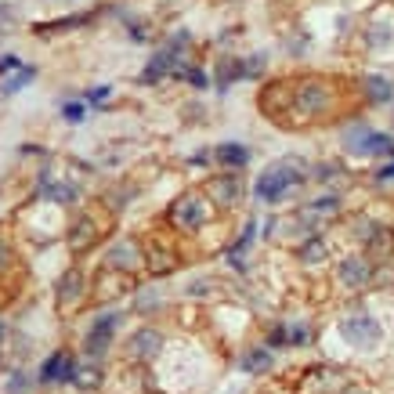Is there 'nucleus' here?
Wrapping results in <instances>:
<instances>
[{
  "mask_svg": "<svg viewBox=\"0 0 394 394\" xmlns=\"http://www.w3.org/2000/svg\"><path fill=\"white\" fill-rule=\"evenodd\" d=\"M362 105L366 102H362L358 80L315 69L268 76L257 91V113L282 131H311L358 120Z\"/></svg>",
  "mask_w": 394,
  "mask_h": 394,
  "instance_id": "nucleus-1",
  "label": "nucleus"
},
{
  "mask_svg": "<svg viewBox=\"0 0 394 394\" xmlns=\"http://www.w3.org/2000/svg\"><path fill=\"white\" fill-rule=\"evenodd\" d=\"M311 181V163L304 156H279L254 178V199L264 207H282Z\"/></svg>",
  "mask_w": 394,
  "mask_h": 394,
  "instance_id": "nucleus-2",
  "label": "nucleus"
},
{
  "mask_svg": "<svg viewBox=\"0 0 394 394\" xmlns=\"http://www.w3.org/2000/svg\"><path fill=\"white\" fill-rule=\"evenodd\" d=\"M217 207L210 203V196L203 192V185L188 188V192H181L170 207L163 210V228H170L174 235H181V239H199L203 232H207L214 221H217Z\"/></svg>",
  "mask_w": 394,
  "mask_h": 394,
  "instance_id": "nucleus-3",
  "label": "nucleus"
},
{
  "mask_svg": "<svg viewBox=\"0 0 394 394\" xmlns=\"http://www.w3.org/2000/svg\"><path fill=\"white\" fill-rule=\"evenodd\" d=\"M113 232H116V214L109 207H102V203L80 207V214H76L66 228V246H69L73 261L87 257L91 250H98L105 239H113Z\"/></svg>",
  "mask_w": 394,
  "mask_h": 394,
  "instance_id": "nucleus-4",
  "label": "nucleus"
},
{
  "mask_svg": "<svg viewBox=\"0 0 394 394\" xmlns=\"http://www.w3.org/2000/svg\"><path fill=\"white\" fill-rule=\"evenodd\" d=\"M337 337L348 344L351 351L358 355H373V351H380L384 348V322H380V315L369 311L366 301H362V293L351 297V304H348V315H340V322H337Z\"/></svg>",
  "mask_w": 394,
  "mask_h": 394,
  "instance_id": "nucleus-5",
  "label": "nucleus"
},
{
  "mask_svg": "<svg viewBox=\"0 0 394 394\" xmlns=\"http://www.w3.org/2000/svg\"><path fill=\"white\" fill-rule=\"evenodd\" d=\"M141 243H145V272L152 279H167L181 272L188 264V250H185V239L174 235L170 228H156V232H145L141 235Z\"/></svg>",
  "mask_w": 394,
  "mask_h": 394,
  "instance_id": "nucleus-6",
  "label": "nucleus"
},
{
  "mask_svg": "<svg viewBox=\"0 0 394 394\" xmlns=\"http://www.w3.org/2000/svg\"><path fill=\"white\" fill-rule=\"evenodd\" d=\"M376 264L366 250L362 246H351L348 254H340L337 261H333V282L344 290V293H351V297H358V293H373V279H376Z\"/></svg>",
  "mask_w": 394,
  "mask_h": 394,
  "instance_id": "nucleus-7",
  "label": "nucleus"
},
{
  "mask_svg": "<svg viewBox=\"0 0 394 394\" xmlns=\"http://www.w3.org/2000/svg\"><path fill=\"white\" fill-rule=\"evenodd\" d=\"M344 152L348 156H362V160H391L394 156V134L369 127L366 120H351L344 131Z\"/></svg>",
  "mask_w": 394,
  "mask_h": 394,
  "instance_id": "nucleus-8",
  "label": "nucleus"
},
{
  "mask_svg": "<svg viewBox=\"0 0 394 394\" xmlns=\"http://www.w3.org/2000/svg\"><path fill=\"white\" fill-rule=\"evenodd\" d=\"M167 351V333L156 322H141L134 326L127 340H123V358H127V366H156V362L163 358Z\"/></svg>",
  "mask_w": 394,
  "mask_h": 394,
  "instance_id": "nucleus-9",
  "label": "nucleus"
},
{
  "mask_svg": "<svg viewBox=\"0 0 394 394\" xmlns=\"http://www.w3.org/2000/svg\"><path fill=\"white\" fill-rule=\"evenodd\" d=\"M358 47L369 58H394V8L384 4L380 11H373L358 29Z\"/></svg>",
  "mask_w": 394,
  "mask_h": 394,
  "instance_id": "nucleus-10",
  "label": "nucleus"
},
{
  "mask_svg": "<svg viewBox=\"0 0 394 394\" xmlns=\"http://www.w3.org/2000/svg\"><path fill=\"white\" fill-rule=\"evenodd\" d=\"M87 304H91V279L80 264H69L55 282V308H58V315L69 319V315L84 311Z\"/></svg>",
  "mask_w": 394,
  "mask_h": 394,
  "instance_id": "nucleus-11",
  "label": "nucleus"
},
{
  "mask_svg": "<svg viewBox=\"0 0 394 394\" xmlns=\"http://www.w3.org/2000/svg\"><path fill=\"white\" fill-rule=\"evenodd\" d=\"M123 322H127V311H120V308L98 311V315H94V322L87 326V333H84V355L91 362H102L109 351H113V340H116Z\"/></svg>",
  "mask_w": 394,
  "mask_h": 394,
  "instance_id": "nucleus-12",
  "label": "nucleus"
},
{
  "mask_svg": "<svg viewBox=\"0 0 394 394\" xmlns=\"http://www.w3.org/2000/svg\"><path fill=\"white\" fill-rule=\"evenodd\" d=\"M102 268L141 275L145 272V243H141V235H116V239H109V246L102 250Z\"/></svg>",
  "mask_w": 394,
  "mask_h": 394,
  "instance_id": "nucleus-13",
  "label": "nucleus"
},
{
  "mask_svg": "<svg viewBox=\"0 0 394 394\" xmlns=\"http://www.w3.org/2000/svg\"><path fill=\"white\" fill-rule=\"evenodd\" d=\"M203 192L210 196V203L221 214H232L243 207V196H246V181H243V170H217L203 181Z\"/></svg>",
  "mask_w": 394,
  "mask_h": 394,
  "instance_id": "nucleus-14",
  "label": "nucleus"
},
{
  "mask_svg": "<svg viewBox=\"0 0 394 394\" xmlns=\"http://www.w3.org/2000/svg\"><path fill=\"white\" fill-rule=\"evenodd\" d=\"M351 384V373L333 362H319V366H308L297 376V394H340Z\"/></svg>",
  "mask_w": 394,
  "mask_h": 394,
  "instance_id": "nucleus-15",
  "label": "nucleus"
},
{
  "mask_svg": "<svg viewBox=\"0 0 394 394\" xmlns=\"http://www.w3.org/2000/svg\"><path fill=\"white\" fill-rule=\"evenodd\" d=\"M138 290V275H127V272H116V268H102L94 272L91 279V301L94 304H113L120 297H131Z\"/></svg>",
  "mask_w": 394,
  "mask_h": 394,
  "instance_id": "nucleus-16",
  "label": "nucleus"
},
{
  "mask_svg": "<svg viewBox=\"0 0 394 394\" xmlns=\"http://www.w3.org/2000/svg\"><path fill=\"white\" fill-rule=\"evenodd\" d=\"M297 207H301L315 225H333V221H340L344 214H348L344 210V192H333V188L322 192V196H315V199H301Z\"/></svg>",
  "mask_w": 394,
  "mask_h": 394,
  "instance_id": "nucleus-17",
  "label": "nucleus"
},
{
  "mask_svg": "<svg viewBox=\"0 0 394 394\" xmlns=\"http://www.w3.org/2000/svg\"><path fill=\"white\" fill-rule=\"evenodd\" d=\"M293 257H297L301 268H322V264L333 261V239L322 235V232H315V235H308V239L293 250Z\"/></svg>",
  "mask_w": 394,
  "mask_h": 394,
  "instance_id": "nucleus-18",
  "label": "nucleus"
},
{
  "mask_svg": "<svg viewBox=\"0 0 394 394\" xmlns=\"http://www.w3.org/2000/svg\"><path fill=\"white\" fill-rule=\"evenodd\" d=\"M138 196H141V185H138L134 178H120V181H113V185H105V188H102L98 203H102V207H109V210L120 217V214L127 210Z\"/></svg>",
  "mask_w": 394,
  "mask_h": 394,
  "instance_id": "nucleus-19",
  "label": "nucleus"
},
{
  "mask_svg": "<svg viewBox=\"0 0 394 394\" xmlns=\"http://www.w3.org/2000/svg\"><path fill=\"white\" fill-rule=\"evenodd\" d=\"M214 152V167L217 170H246L254 163V149L243 145V141H221L210 149Z\"/></svg>",
  "mask_w": 394,
  "mask_h": 394,
  "instance_id": "nucleus-20",
  "label": "nucleus"
},
{
  "mask_svg": "<svg viewBox=\"0 0 394 394\" xmlns=\"http://www.w3.org/2000/svg\"><path fill=\"white\" fill-rule=\"evenodd\" d=\"M358 91H362V102L366 105H391L394 102V80L380 76V73L358 76Z\"/></svg>",
  "mask_w": 394,
  "mask_h": 394,
  "instance_id": "nucleus-21",
  "label": "nucleus"
},
{
  "mask_svg": "<svg viewBox=\"0 0 394 394\" xmlns=\"http://www.w3.org/2000/svg\"><path fill=\"white\" fill-rule=\"evenodd\" d=\"M239 369L246 376H268L275 369V351L268 348V344H250V348H243V355H239Z\"/></svg>",
  "mask_w": 394,
  "mask_h": 394,
  "instance_id": "nucleus-22",
  "label": "nucleus"
},
{
  "mask_svg": "<svg viewBox=\"0 0 394 394\" xmlns=\"http://www.w3.org/2000/svg\"><path fill=\"white\" fill-rule=\"evenodd\" d=\"M239 80H246L243 58H235V55H217V62H214V91H217V94H228Z\"/></svg>",
  "mask_w": 394,
  "mask_h": 394,
  "instance_id": "nucleus-23",
  "label": "nucleus"
},
{
  "mask_svg": "<svg viewBox=\"0 0 394 394\" xmlns=\"http://www.w3.org/2000/svg\"><path fill=\"white\" fill-rule=\"evenodd\" d=\"M362 250H366L376 264H391L394 261V225H384V221H380L376 232L369 235V243L362 246Z\"/></svg>",
  "mask_w": 394,
  "mask_h": 394,
  "instance_id": "nucleus-24",
  "label": "nucleus"
},
{
  "mask_svg": "<svg viewBox=\"0 0 394 394\" xmlns=\"http://www.w3.org/2000/svg\"><path fill=\"white\" fill-rule=\"evenodd\" d=\"M102 15V8L98 11H84V15H66V19H55V22H37L33 26V33L37 37H51V33H73V29H87L94 19Z\"/></svg>",
  "mask_w": 394,
  "mask_h": 394,
  "instance_id": "nucleus-25",
  "label": "nucleus"
},
{
  "mask_svg": "<svg viewBox=\"0 0 394 394\" xmlns=\"http://www.w3.org/2000/svg\"><path fill=\"white\" fill-rule=\"evenodd\" d=\"M167 308L163 293H152V290H134L131 293V311L138 315V319H160V311Z\"/></svg>",
  "mask_w": 394,
  "mask_h": 394,
  "instance_id": "nucleus-26",
  "label": "nucleus"
},
{
  "mask_svg": "<svg viewBox=\"0 0 394 394\" xmlns=\"http://www.w3.org/2000/svg\"><path fill=\"white\" fill-rule=\"evenodd\" d=\"M73 387H80V391H102L105 387V369L98 366V362H91V358H87V366L80 362V373H76Z\"/></svg>",
  "mask_w": 394,
  "mask_h": 394,
  "instance_id": "nucleus-27",
  "label": "nucleus"
},
{
  "mask_svg": "<svg viewBox=\"0 0 394 394\" xmlns=\"http://www.w3.org/2000/svg\"><path fill=\"white\" fill-rule=\"evenodd\" d=\"M19 272V250H15L11 235L0 232V282H11Z\"/></svg>",
  "mask_w": 394,
  "mask_h": 394,
  "instance_id": "nucleus-28",
  "label": "nucleus"
},
{
  "mask_svg": "<svg viewBox=\"0 0 394 394\" xmlns=\"http://www.w3.org/2000/svg\"><path fill=\"white\" fill-rule=\"evenodd\" d=\"M66 358H69L66 348L47 355L44 366H40V384H62V373H66Z\"/></svg>",
  "mask_w": 394,
  "mask_h": 394,
  "instance_id": "nucleus-29",
  "label": "nucleus"
},
{
  "mask_svg": "<svg viewBox=\"0 0 394 394\" xmlns=\"http://www.w3.org/2000/svg\"><path fill=\"white\" fill-rule=\"evenodd\" d=\"M221 290V282L214 279V275H196V279H188L185 282V297H188V301H203V297H214Z\"/></svg>",
  "mask_w": 394,
  "mask_h": 394,
  "instance_id": "nucleus-30",
  "label": "nucleus"
},
{
  "mask_svg": "<svg viewBox=\"0 0 394 394\" xmlns=\"http://www.w3.org/2000/svg\"><path fill=\"white\" fill-rule=\"evenodd\" d=\"M264 344L272 351H282V348H290V322L286 319H275V322H268L264 326Z\"/></svg>",
  "mask_w": 394,
  "mask_h": 394,
  "instance_id": "nucleus-31",
  "label": "nucleus"
},
{
  "mask_svg": "<svg viewBox=\"0 0 394 394\" xmlns=\"http://www.w3.org/2000/svg\"><path fill=\"white\" fill-rule=\"evenodd\" d=\"M348 170H344L340 160H322V163H311V181H319V185H333L337 178H344Z\"/></svg>",
  "mask_w": 394,
  "mask_h": 394,
  "instance_id": "nucleus-32",
  "label": "nucleus"
},
{
  "mask_svg": "<svg viewBox=\"0 0 394 394\" xmlns=\"http://www.w3.org/2000/svg\"><path fill=\"white\" fill-rule=\"evenodd\" d=\"M311 340H315V322L293 319V322H290V348H293V351H301V348H308Z\"/></svg>",
  "mask_w": 394,
  "mask_h": 394,
  "instance_id": "nucleus-33",
  "label": "nucleus"
},
{
  "mask_svg": "<svg viewBox=\"0 0 394 394\" xmlns=\"http://www.w3.org/2000/svg\"><path fill=\"white\" fill-rule=\"evenodd\" d=\"M123 29H127V40H134V44H152V22L127 15V19H123Z\"/></svg>",
  "mask_w": 394,
  "mask_h": 394,
  "instance_id": "nucleus-34",
  "label": "nucleus"
},
{
  "mask_svg": "<svg viewBox=\"0 0 394 394\" xmlns=\"http://www.w3.org/2000/svg\"><path fill=\"white\" fill-rule=\"evenodd\" d=\"M62 120L73 123V127H80V123L87 120V98H76V102H66V105H62Z\"/></svg>",
  "mask_w": 394,
  "mask_h": 394,
  "instance_id": "nucleus-35",
  "label": "nucleus"
},
{
  "mask_svg": "<svg viewBox=\"0 0 394 394\" xmlns=\"http://www.w3.org/2000/svg\"><path fill=\"white\" fill-rule=\"evenodd\" d=\"M243 73H246V80H268V55H250L243 58Z\"/></svg>",
  "mask_w": 394,
  "mask_h": 394,
  "instance_id": "nucleus-36",
  "label": "nucleus"
},
{
  "mask_svg": "<svg viewBox=\"0 0 394 394\" xmlns=\"http://www.w3.org/2000/svg\"><path fill=\"white\" fill-rule=\"evenodd\" d=\"M33 80H37V69H33V66H22V69L15 73V76H11V80H8L4 87H0V91H4V94H15V91H22L26 84H33Z\"/></svg>",
  "mask_w": 394,
  "mask_h": 394,
  "instance_id": "nucleus-37",
  "label": "nucleus"
},
{
  "mask_svg": "<svg viewBox=\"0 0 394 394\" xmlns=\"http://www.w3.org/2000/svg\"><path fill=\"white\" fill-rule=\"evenodd\" d=\"M84 98H87V105H105L109 98H113V84H98V87H91Z\"/></svg>",
  "mask_w": 394,
  "mask_h": 394,
  "instance_id": "nucleus-38",
  "label": "nucleus"
},
{
  "mask_svg": "<svg viewBox=\"0 0 394 394\" xmlns=\"http://www.w3.org/2000/svg\"><path fill=\"white\" fill-rule=\"evenodd\" d=\"M185 84L192 87V91H207V87H210V76H207V69H203V66H196L192 73L185 76Z\"/></svg>",
  "mask_w": 394,
  "mask_h": 394,
  "instance_id": "nucleus-39",
  "label": "nucleus"
},
{
  "mask_svg": "<svg viewBox=\"0 0 394 394\" xmlns=\"http://www.w3.org/2000/svg\"><path fill=\"white\" fill-rule=\"evenodd\" d=\"M373 181H376V185H387V181H394V156H391V160H387L384 167H376V170H373Z\"/></svg>",
  "mask_w": 394,
  "mask_h": 394,
  "instance_id": "nucleus-40",
  "label": "nucleus"
},
{
  "mask_svg": "<svg viewBox=\"0 0 394 394\" xmlns=\"http://www.w3.org/2000/svg\"><path fill=\"white\" fill-rule=\"evenodd\" d=\"M22 66H26V62L19 55H4V58H0V76H4V73H19Z\"/></svg>",
  "mask_w": 394,
  "mask_h": 394,
  "instance_id": "nucleus-41",
  "label": "nucleus"
},
{
  "mask_svg": "<svg viewBox=\"0 0 394 394\" xmlns=\"http://www.w3.org/2000/svg\"><path fill=\"white\" fill-rule=\"evenodd\" d=\"M8 394H26V376H22V373H15V376H11Z\"/></svg>",
  "mask_w": 394,
  "mask_h": 394,
  "instance_id": "nucleus-42",
  "label": "nucleus"
},
{
  "mask_svg": "<svg viewBox=\"0 0 394 394\" xmlns=\"http://www.w3.org/2000/svg\"><path fill=\"white\" fill-rule=\"evenodd\" d=\"M340 394H373V387H366V384H358V380H351V384L344 387Z\"/></svg>",
  "mask_w": 394,
  "mask_h": 394,
  "instance_id": "nucleus-43",
  "label": "nucleus"
},
{
  "mask_svg": "<svg viewBox=\"0 0 394 394\" xmlns=\"http://www.w3.org/2000/svg\"><path fill=\"white\" fill-rule=\"evenodd\" d=\"M0 337H4V326H0Z\"/></svg>",
  "mask_w": 394,
  "mask_h": 394,
  "instance_id": "nucleus-44",
  "label": "nucleus"
}]
</instances>
